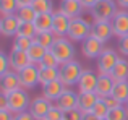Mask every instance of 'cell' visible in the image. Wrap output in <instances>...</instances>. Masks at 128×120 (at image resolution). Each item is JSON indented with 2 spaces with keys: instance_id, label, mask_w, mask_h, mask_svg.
<instances>
[{
  "instance_id": "obj_1",
  "label": "cell",
  "mask_w": 128,
  "mask_h": 120,
  "mask_svg": "<svg viewBox=\"0 0 128 120\" xmlns=\"http://www.w3.org/2000/svg\"><path fill=\"white\" fill-rule=\"evenodd\" d=\"M81 73H83V68L80 65V62H76V60L60 63V66H58V80L66 88H72V86L78 84V80L81 76Z\"/></svg>"
},
{
  "instance_id": "obj_2",
  "label": "cell",
  "mask_w": 128,
  "mask_h": 120,
  "mask_svg": "<svg viewBox=\"0 0 128 120\" xmlns=\"http://www.w3.org/2000/svg\"><path fill=\"white\" fill-rule=\"evenodd\" d=\"M117 15V5L114 0H99L91 10V16L94 21H112Z\"/></svg>"
},
{
  "instance_id": "obj_3",
  "label": "cell",
  "mask_w": 128,
  "mask_h": 120,
  "mask_svg": "<svg viewBox=\"0 0 128 120\" xmlns=\"http://www.w3.org/2000/svg\"><path fill=\"white\" fill-rule=\"evenodd\" d=\"M91 29H92V24L83 16H78V18H73L70 21V29L66 36L72 41H84L86 38L91 36Z\"/></svg>"
},
{
  "instance_id": "obj_4",
  "label": "cell",
  "mask_w": 128,
  "mask_h": 120,
  "mask_svg": "<svg viewBox=\"0 0 128 120\" xmlns=\"http://www.w3.org/2000/svg\"><path fill=\"white\" fill-rule=\"evenodd\" d=\"M8 96V109L13 114H21V112H26V109H29L31 106V101H29V96L24 89H18V91L10 92Z\"/></svg>"
},
{
  "instance_id": "obj_5",
  "label": "cell",
  "mask_w": 128,
  "mask_h": 120,
  "mask_svg": "<svg viewBox=\"0 0 128 120\" xmlns=\"http://www.w3.org/2000/svg\"><path fill=\"white\" fill-rule=\"evenodd\" d=\"M50 50L54 52V55L57 57V60L60 63H66L70 60H73V57H75V47H73V44L66 38H57L55 44L52 46Z\"/></svg>"
},
{
  "instance_id": "obj_6",
  "label": "cell",
  "mask_w": 128,
  "mask_h": 120,
  "mask_svg": "<svg viewBox=\"0 0 128 120\" xmlns=\"http://www.w3.org/2000/svg\"><path fill=\"white\" fill-rule=\"evenodd\" d=\"M118 55L114 49H104V52L97 58V72L99 75H110L115 68L117 62H118Z\"/></svg>"
},
{
  "instance_id": "obj_7",
  "label": "cell",
  "mask_w": 128,
  "mask_h": 120,
  "mask_svg": "<svg viewBox=\"0 0 128 120\" xmlns=\"http://www.w3.org/2000/svg\"><path fill=\"white\" fill-rule=\"evenodd\" d=\"M20 83H21L23 89H32L34 86L39 84V68L38 65H28L26 68H23L21 72H18Z\"/></svg>"
},
{
  "instance_id": "obj_8",
  "label": "cell",
  "mask_w": 128,
  "mask_h": 120,
  "mask_svg": "<svg viewBox=\"0 0 128 120\" xmlns=\"http://www.w3.org/2000/svg\"><path fill=\"white\" fill-rule=\"evenodd\" d=\"M81 52L86 58H99V55L104 52V42H100L94 36H89L83 41Z\"/></svg>"
},
{
  "instance_id": "obj_9",
  "label": "cell",
  "mask_w": 128,
  "mask_h": 120,
  "mask_svg": "<svg viewBox=\"0 0 128 120\" xmlns=\"http://www.w3.org/2000/svg\"><path fill=\"white\" fill-rule=\"evenodd\" d=\"M52 107V102L49 99H46L44 96H38L31 101V106H29V112L32 114V117L36 120H46L47 112Z\"/></svg>"
},
{
  "instance_id": "obj_10",
  "label": "cell",
  "mask_w": 128,
  "mask_h": 120,
  "mask_svg": "<svg viewBox=\"0 0 128 120\" xmlns=\"http://www.w3.org/2000/svg\"><path fill=\"white\" fill-rule=\"evenodd\" d=\"M97 80H99V75L92 72L89 68H84L78 80V92H89V91H94L96 89V84H97Z\"/></svg>"
},
{
  "instance_id": "obj_11",
  "label": "cell",
  "mask_w": 128,
  "mask_h": 120,
  "mask_svg": "<svg viewBox=\"0 0 128 120\" xmlns=\"http://www.w3.org/2000/svg\"><path fill=\"white\" fill-rule=\"evenodd\" d=\"M91 36H94L96 39H99L100 42H107L114 36L112 23L110 21H94L92 29H91Z\"/></svg>"
},
{
  "instance_id": "obj_12",
  "label": "cell",
  "mask_w": 128,
  "mask_h": 120,
  "mask_svg": "<svg viewBox=\"0 0 128 120\" xmlns=\"http://www.w3.org/2000/svg\"><path fill=\"white\" fill-rule=\"evenodd\" d=\"M20 18L16 15H6L0 20V32L6 38H12V36L18 34V29H20Z\"/></svg>"
},
{
  "instance_id": "obj_13",
  "label": "cell",
  "mask_w": 128,
  "mask_h": 120,
  "mask_svg": "<svg viewBox=\"0 0 128 120\" xmlns=\"http://www.w3.org/2000/svg\"><path fill=\"white\" fill-rule=\"evenodd\" d=\"M0 83H2V92L3 94H10V92H13V91L23 89L21 83H20L18 72H13V70H10L8 73L0 76Z\"/></svg>"
},
{
  "instance_id": "obj_14",
  "label": "cell",
  "mask_w": 128,
  "mask_h": 120,
  "mask_svg": "<svg viewBox=\"0 0 128 120\" xmlns=\"http://www.w3.org/2000/svg\"><path fill=\"white\" fill-rule=\"evenodd\" d=\"M112 29L115 38H125L128 36V12H117L112 21Z\"/></svg>"
},
{
  "instance_id": "obj_15",
  "label": "cell",
  "mask_w": 128,
  "mask_h": 120,
  "mask_svg": "<svg viewBox=\"0 0 128 120\" xmlns=\"http://www.w3.org/2000/svg\"><path fill=\"white\" fill-rule=\"evenodd\" d=\"M66 89H68V88H66L60 80H55V81H52L50 84H47V86L42 88V96L46 99H49L50 102H57L60 98H62V94L66 91Z\"/></svg>"
},
{
  "instance_id": "obj_16",
  "label": "cell",
  "mask_w": 128,
  "mask_h": 120,
  "mask_svg": "<svg viewBox=\"0 0 128 120\" xmlns=\"http://www.w3.org/2000/svg\"><path fill=\"white\" fill-rule=\"evenodd\" d=\"M70 21L72 20L65 16L60 12H54V24H52V32L57 38H65L70 29Z\"/></svg>"
},
{
  "instance_id": "obj_17",
  "label": "cell",
  "mask_w": 128,
  "mask_h": 120,
  "mask_svg": "<svg viewBox=\"0 0 128 120\" xmlns=\"http://www.w3.org/2000/svg\"><path fill=\"white\" fill-rule=\"evenodd\" d=\"M114 86H115V83H114V80L110 78V75H107V76L106 75H99V80H97V84H96L94 92L99 96V99H106V98H109V96H112Z\"/></svg>"
},
{
  "instance_id": "obj_18",
  "label": "cell",
  "mask_w": 128,
  "mask_h": 120,
  "mask_svg": "<svg viewBox=\"0 0 128 120\" xmlns=\"http://www.w3.org/2000/svg\"><path fill=\"white\" fill-rule=\"evenodd\" d=\"M58 12L63 13L65 16H68L70 20H73V18L81 16L83 6H81V3H80V0H62Z\"/></svg>"
},
{
  "instance_id": "obj_19",
  "label": "cell",
  "mask_w": 128,
  "mask_h": 120,
  "mask_svg": "<svg viewBox=\"0 0 128 120\" xmlns=\"http://www.w3.org/2000/svg\"><path fill=\"white\" fill-rule=\"evenodd\" d=\"M97 101H99V96H97L94 91H89V92H78V109L83 112V114L92 110V107L96 106Z\"/></svg>"
},
{
  "instance_id": "obj_20",
  "label": "cell",
  "mask_w": 128,
  "mask_h": 120,
  "mask_svg": "<svg viewBox=\"0 0 128 120\" xmlns=\"http://www.w3.org/2000/svg\"><path fill=\"white\" fill-rule=\"evenodd\" d=\"M28 65H31L28 54L23 50H12L10 54V66L13 72H21L23 68H26Z\"/></svg>"
},
{
  "instance_id": "obj_21",
  "label": "cell",
  "mask_w": 128,
  "mask_h": 120,
  "mask_svg": "<svg viewBox=\"0 0 128 120\" xmlns=\"http://www.w3.org/2000/svg\"><path fill=\"white\" fill-rule=\"evenodd\" d=\"M57 106H58L63 112L72 110V109H78V94H76L75 91H72V89H66L62 94V98L57 101Z\"/></svg>"
},
{
  "instance_id": "obj_22",
  "label": "cell",
  "mask_w": 128,
  "mask_h": 120,
  "mask_svg": "<svg viewBox=\"0 0 128 120\" xmlns=\"http://www.w3.org/2000/svg\"><path fill=\"white\" fill-rule=\"evenodd\" d=\"M38 68H39V84L42 88L50 84L55 80H58V68H49V66H44L41 63H38Z\"/></svg>"
},
{
  "instance_id": "obj_23",
  "label": "cell",
  "mask_w": 128,
  "mask_h": 120,
  "mask_svg": "<svg viewBox=\"0 0 128 120\" xmlns=\"http://www.w3.org/2000/svg\"><path fill=\"white\" fill-rule=\"evenodd\" d=\"M110 78L114 80V83H120V81H126L128 80V60L125 58H118L114 72L110 73Z\"/></svg>"
},
{
  "instance_id": "obj_24",
  "label": "cell",
  "mask_w": 128,
  "mask_h": 120,
  "mask_svg": "<svg viewBox=\"0 0 128 120\" xmlns=\"http://www.w3.org/2000/svg\"><path fill=\"white\" fill-rule=\"evenodd\" d=\"M34 24H36L38 32H49V31H52L54 13H41V15H38V18L34 20Z\"/></svg>"
},
{
  "instance_id": "obj_25",
  "label": "cell",
  "mask_w": 128,
  "mask_h": 120,
  "mask_svg": "<svg viewBox=\"0 0 128 120\" xmlns=\"http://www.w3.org/2000/svg\"><path fill=\"white\" fill-rule=\"evenodd\" d=\"M46 52H47V49H44L42 46L38 44V42H32L31 47L28 49L26 54H28V57H29V60H31L32 65H38V63H41V60L44 58Z\"/></svg>"
},
{
  "instance_id": "obj_26",
  "label": "cell",
  "mask_w": 128,
  "mask_h": 120,
  "mask_svg": "<svg viewBox=\"0 0 128 120\" xmlns=\"http://www.w3.org/2000/svg\"><path fill=\"white\" fill-rule=\"evenodd\" d=\"M112 96L117 99V101H120L123 106L128 102V80L126 81H120L117 83L115 86H114V91H112Z\"/></svg>"
},
{
  "instance_id": "obj_27",
  "label": "cell",
  "mask_w": 128,
  "mask_h": 120,
  "mask_svg": "<svg viewBox=\"0 0 128 120\" xmlns=\"http://www.w3.org/2000/svg\"><path fill=\"white\" fill-rule=\"evenodd\" d=\"M55 41H57V36L54 34L52 31H49V32H38V36L34 38V42H38L39 46H42L44 49H47V50L52 49V46L55 44Z\"/></svg>"
},
{
  "instance_id": "obj_28",
  "label": "cell",
  "mask_w": 128,
  "mask_h": 120,
  "mask_svg": "<svg viewBox=\"0 0 128 120\" xmlns=\"http://www.w3.org/2000/svg\"><path fill=\"white\" fill-rule=\"evenodd\" d=\"M16 16L20 18L21 23H34V20L38 18V13L34 12L31 5H28V6H20L16 12Z\"/></svg>"
},
{
  "instance_id": "obj_29",
  "label": "cell",
  "mask_w": 128,
  "mask_h": 120,
  "mask_svg": "<svg viewBox=\"0 0 128 120\" xmlns=\"http://www.w3.org/2000/svg\"><path fill=\"white\" fill-rule=\"evenodd\" d=\"M20 8L18 0H0V12L3 16L6 15H16Z\"/></svg>"
},
{
  "instance_id": "obj_30",
  "label": "cell",
  "mask_w": 128,
  "mask_h": 120,
  "mask_svg": "<svg viewBox=\"0 0 128 120\" xmlns=\"http://www.w3.org/2000/svg\"><path fill=\"white\" fill-rule=\"evenodd\" d=\"M16 36H21V38H29V39H34L38 36V29H36L34 23H21L18 29V34Z\"/></svg>"
},
{
  "instance_id": "obj_31",
  "label": "cell",
  "mask_w": 128,
  "mask_h": 120,
  "mask_svg": "<svg viewBox=\"0 0 128 120\" xmlns=\"http://www.w3.org/2000/svg\"><path fill=\"white\" fill-rule=\"evenodd\" d=\"M32 8L38 15L41 13H54L52 12V0H34L32 2Z\"/></svg>"
},
{
  "instance_id": "obj_32",
  "label": "cell",
  "mask_w": 128,
  "mask_h": 120,
  "mask_svg": "<svg viewBox=\"0 0 128 120\" xmlns=\"http://www.w3.org/2000/svg\"><path fill=\"white\" fill-rule=\"evenodd\" d=\"M32 42H34V39L21 38V36H15V41H13V50H23V52H28V49L31 47Z\"/></svg>"
},
{
  "instance_id": "obj_33",
  "label": "cell",
  "mask_w": 128,
  "mask_h": 120,
  "mask_svg": "<svg viewBox=\"0 0 128 120\" xmlns=\"http://www.w3.org/2000/svg\"><path fill=\"white\" fill-rule=\"evenodd\" d=\"M109 110L110 109L107 107V104H106V101L104 99H99V101L96 102V106L92 107V114L96 115L97 118H107V115H109Z\"/></svg>"
},
{
  "instance_id": "obj_34",
  "label": "cell",
  "mask_w": 128,
  "mask_h": 120,
  "mask_svg": "<svg viewBox=\"0 0 128 120\" xmlns=\"http://www.w3.org/2000/svg\"><path fill=\"white\" fill-rule=\"evenodd\" d=\"M107 120H128V112H126L125 106H120L117 109H110Z\"/></svg>"
},
{
  "instance_id": "obj_35",
  "label": "cell",
  "mask_w": 128,
  "mask_h": 120,
  "mask_svg": "<svg viewBox=\"0 0 128 120\" xmlns=\"http://www.w3.org/2000/svg\"><path fill=\"white\" fill-rule=\"evenodd\" d=\"M41 65L49 66V68H58V66H60V62L57 60V57L54 55L52 50H47L46 55H44V58L41 60Z\"/></svg>"
},
{
  "instance_id": "obj_36",
  "label": "cell",
  "mask_w": 128,
  "mask_h": 120,
  "mask_svg": "<svg viewBox=\"0 0 128 120\" xmlns=\"http://www.w3.org/2000/svg\"><path fill=\"white\" fill-rule=\"evenodd\" d=\"M46 120H63V110L57 104H52L50 110L46 115Z\"/></svg>"
},
{
  "instance_id": "obj_37",
  "label": "cell",
  "mask_w": 128,
  "mask_h": 120,
  "mask_svg": "<svg viewBox=\"0 0 128 120\" xmlns=\"http://www.w3.org/2000/svg\"><path fill=\"white\" fill-rule=\"evenodd\" d=\"M10 57L5 52H0V76H3L5 73L10 72Z\"/></svg>"
},
{
  "instance_id": "obj_38",
  "label": "cell",
  "mask_w": 128,
  "mask_h": 120,
  "mask_svg": "<svg viewBox=\"0 0 128 120\" xmlns=\"http://www.w3.org/2000/svg\"><path fill=\"white\" fill-rule=\"evenodd\" d=\"M63 120H83V112L80 109L65 110L63 112Z\"/></svg>"
},
{
  "instance_id": "obj_39",
  "label": "cell",
  "mask_w": 128,
  "mask_h": 120,
  "mask_svg": "<svg viewBox=\"0 0 128 120\" xmlns=\"http://www.w3.org/2000/svg\"><path fill=\"white\" fill-rule=\"evenodd\" d=\"M118 50L122 52L123 55H128V36L118 39Z\"/></svg>"
},
{
  "instance_id": "obj_40",
  "label": "cell",
  "mask_w": 128,
  "mask_h": 120,
  "mask_svg": "<svg viewBox=\"0 0 128 120\" xmlns=\"http://www.w3.org/2000/svg\"><path fill=\"white\" fill-rule=\"evenodd\" d=\"M104 101H106V104H107V107H109V109H117V107H120V106H123L122 102L117 101L114 96H109V98H106Z\"/></svg>"
},
{
  "instance_id": "obj_41",
  "label": "cell",
  "mask_w": 128,
  "mask_h": 120,
  "mask_svg": "<svg viewBox=\"0 0 128 120\" xmlns=\"http://www.w3.org/2000/svg\"><path fill=\"white\" fill-rule=\"evenodd\" d=\"M13 120H36V118L32 117V114L29 110H26V112H21V114H16Z\"/></svg>"
},
{
  "instance_id": "obj_42",
  "label": "cell",
  "mask_w": 128,
  "mask_h": 120,
  "mask_svg": "<svg viewBox=\"0 0 128 120\" xmlns=\"http://www.w3.org/2000/svg\"><path fill=\"white\" fill-rule=\"evenodd\" d=\"M0 110H10L8 109V96L6 94H0Z\"/></svg>"
},
{
  "instance_id": "obj_43",
  "label": "cell",
  "mask_w": 128,
  "mask_h": 120,
  "mask_svg": "<svg viewBox=\"0 0 128 120\" xmlns=\"http://www.w3.org/2000/svg\"><path fill=\"white\" fill-rule=\"evenodd\" d=\"M97 2H99V0H80L81 6H83V8H86V10H92V6L96 5Z\"/></svg>"
},
{
  "instance_id": "obj_44",
  "label": "cell",
  "mask_w": 128,
  "mask_h": 120,
  "mask_svg": "<svg viewBox=\"0 0 128 120\" xmlns=\"http://www.w3.org/2000/svg\"><path fill=\"white\" fill-rule=\"evenodd\" d=\"M15 114L10 110H0V120H13Z\"/></svg>"
},
{
  "instance_id": "obj_45",
  "label": "cell",
  "mask_w": 128,
  "mask_h": 120,
  "mask_svg": "<svg viewBox=\"0 0 128 120\" xmlns=\"http://www.w3.org/2000/svg\"><path fill=\"white\" fill-rule=\"evenodd\" d=\"M83 120H99V118H97L92 112H86V114H83Z\"/></svg>"
},
{
  "instance_id": "obj_46",
  "label": "cell",
  "mask_w": 128,
  "mask_h": 120,
  "mask_svg": "<svg viewBox=\"0 0 128 120\" xmlns=\"http://www.w3.org/2000/svg\"><path fill=\"white\" fill-rule=\"evenodd\" d=\"M32 2H34V0H18L20 6H28V5H32Z\"/></svg>"
},
{
  "instance_id": "obj_47",
  "label": "cell",
  "mask_w": 128,
  "mask_h": 120,
  "mask_svg": "<svg viewBox=\"0 0 128 120\" xmlns=\"http://www.w3.org/2000/svg\"><path fill=\"white\" fill-rule=\"evenodd\" d=\"M117 3H118L122 8H125V10H128V0H117Z\"/></svg>"
},
{
  "instance_id": "obj_48",
  "label": "cell",
  "mask_w": 128,
  "mask_h": 120,
  "mask_svg": "<svg viewBox=\"0 0 128 120\" xmlns=\"http://www.w3.org/2000/svg\"><path fill=\"white\" fill-rule=\"evenodd\" d=\"M125 109H126V112H128V102H126V104H125Z\"/></svg>"
},
{
  "instance_id": "obj_49",
  "label": "cell",
  "mask_w": 128,
  "mask_h": 120,
  "mask_svg": "<svg viewBox=\"0 0 128 120\" xmlns=\"http://www.w3.org/2000/svg\"><path fill=\"white\" fill-rule=\"evenodd\" d=\"M99 120H107V118H99Z\"/></svg>"
}]
</instances>
